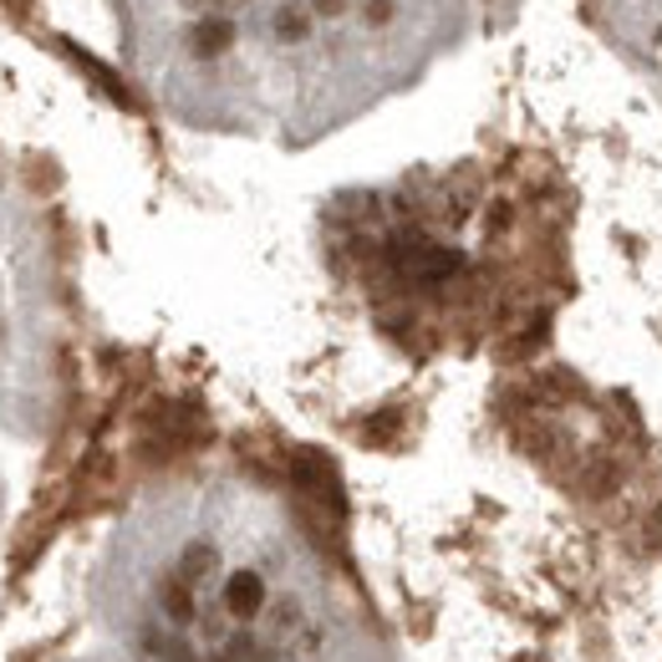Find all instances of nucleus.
<instances>
[{
	"instance_id": "obj_7",
	"label": "nucleus",
	"mask_w": 662,
	"mask_h": 662,
	"mask_svg": "<svg viewBox=\"0 0 662 662\" xmlns=\"http://www.w3.org/2000/svg\"><path fill=\"white\" fill-rule=\"evenodd\" d=\"M362 21H367V26H387V21H393V0H367Z\"/></svg>"
},
{
	"instance_id": "obj_4",
	"label": "nucleus",
	"mask_w": 662,
	"mask_h": 662,
	"mask_svg": "<svg viewBox=\"0 0 662 662\" xmlns=\"http://www.w3.org/2000/svg\"><path fill=\"white\" fill-rule=\"evenodd\" d=\"M270 31H276V41L296 46V41L311 36V11H306V6H280V11L270 15Z\"/></svg>"
},
{
	"instance_id": "obj_8",
	"label": "nucleus",
	"mask_w": 662,
	"mask_h": 662,
	"mask_svg": "<svg viewBox=\"0 0 662 662\" xmlns=\"http://www.w3.org/2000/svg\"><path fill=\"white\" fill-rule=\"evenodd\" d=\"M346 0H311V15H342Z\"/></svg>"
},
{
	"instance_id": "obj_3",
	"label": "nucleus",
	"mask_w": 662,
	"mask_h": 662,
	"mask_svg": "<svg viewBox=\"0 0 662 662\" xmlns=\"http://www.w3.org/2000/svg\"><path fill=\"white\" fill-rule=\"evenodd\" d=\"M301 627H306V617H301V601H296V596L270 601V611H265V648H286V642H296Z\"/></svg>"
},
{
	"instance_id": "obj_1",
	"label": "nucleus",
	"mask_w": 662,
	"mask_h": 662,
	"mask_svg": "<svg viewBox=\"0 0 662 662\" xmlns=\"http://www.w3.org/2000/svg\"><path fill=\"white\" fill-rule=\"evenodd\" d=\"M235 46V21L229 15H199L194 26H189V52L199 62H214V56H225Z\"/></svg>"
},
{
	"instance_id": "obj_6",
	"label": "nucleus",
	"mask_w": 662,
	"mask_h": 662,
	"mask_svg": "<svg viewBox=\"0 0 662 662\" xmlns=\"http://www.w3.org/2000/svg\"><path fill=\"white\" fill-rule=\"evenodd\" d=\"M210 570H214V545H204V541L184 545V556H179V576H184L189 586H199Z\"/></svg>"
},
{
	"instance_id": "obj_2",
	"label": "nucleus",
	"mask_w": 662,
	"mask_h": 662,
	"mask_svg": "<svg viewBox=\"0 0 662 662\" xmlns=\"http://www.w3.org/2000/svg\"><path fill=\"white\" fill-rule=\"evenodd\" d=\"M225 611H229V617H239V622L260 617V611H265L260 570H235V576H229V581H225Z\"/></svg>"
},
{
	"instance_id": "obj_5",
	"label": "nucleus",
	"mask_w": 662,
	"mask_h": 662,
	"mask_svg": "<svg viewBox=\"0 0 662 662\" xmlns=\"http://www.w3.org/2000/svg\"><path fill=\"white\" fill-rule=\"evenodd\" d=\"M159 596H163V611H169L173 622H194V586L184 581V576H169V581L159 586Z\"/></svg>"
},
{
	"instance_id": "obj_9",
	"label": "nucleus",
	"mask_w": 662,
	"mask_h": 662,
	"mask_svg": "<svg viewBox=\"0 0 662 662\" xmlns=\"http://www.w3.org/2000/svg\"><path fill=\"white\" fill-rule=\"evenodd\" d=\"M189 6H220L225 11V6H250V0H189Z\"/></svg>"
}]
</instances>
